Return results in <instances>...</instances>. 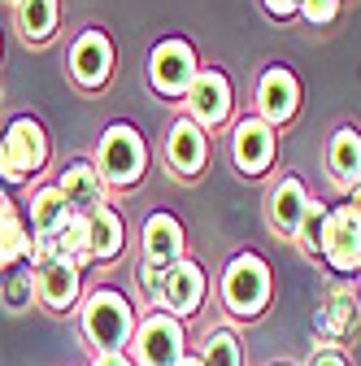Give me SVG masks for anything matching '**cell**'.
Returning <instances> with one entry per match:
<instances>
[{
  "label": "cell",
  "mask_w": 361,
  "mask_h": 366,
  "mask_svg": "<svg viewBox=\"0 0 361 366\" xmlns=\"http://www.w3.org/2000/svg\"><path fill=\"white\" fill-rule=\"evenodd\" d=\"M96 170L105 179V188H135L148 170V144L144 135L135 131L131 122H113L101 135V149H96Z\"/></svg>",
  "instance_id": "obj_1"
},
{
  "label": "cell",
  "mask_w": 361,
  "mask_h": 366,
  "mask_svg": "<svg viewBox=\"0 0 361 366\" xmlns=\"http://www.w3.org/2000/svg\"><path fill=\"white\" fill-rule=\"evenodd\" d=\"M83 332L101 353H118L122 345H131L135 336V314H131V301L113 288H101L83 301Z\"/></svg>",
  "instance_id": "obj_2"
},
{
  "label": "cell",
  "mask_w": 361,
  "mask_h": 366,
  "mask_svg": "<svg viewBox=\"0 0 361 366\" xmlns=\"http://www.w3.org/2000/svg\"><path fill=\"white\" fill-rule=\"evenodd\" d=\"M222 301L240 318H257L270 301V266L257 253H240L222 270Z\"/></svg>",
  "instance_id": "obj_3"
},
{
  "label": "cell",
  "mask_w": 361,
  "mask_h": 366,
  "mask_svg": "<svg viewBox=\"0 0 361 366\" xmlns=\"http://www.w3.org/2000/svg\"><path fill=\"white\" fill-rule=\"evenodd\" d=\"M49 162V135L35 118H14L5 127V140H0V174L9 183H26L31 174L44 170Z\"/></svg>",
  "instance_id": "obj_4"
},
{
  "label": "cell",
  "mask_w": 361,
  "mask_h": 366,
  "mask_svg": "<svg viewBox=\"0 0 361 366\" xmlns=\"http://www.w3.org/2000/svg\"><path fill=\"white\" fill-rule=\"evenodd\" d=\"M188 336L183 327H178V318L174 314H148L140 327H135L131 336V349H135V362L140 366H178L188 357Z\"/></svg>",
  "instance_id": "obj_5"
},
{
  "label": "cell",
  "mask_w": 361,
  "mask_h": 366,
  "mask_svg": "<svg viewBox=\"0 0 361 366\" xmlns=\"http://www.w3.org/2000/svg\"><path fill=\"white\" fill-rule=\"evenodd\" d=\"M322 257L335 274H361V209L335 205L322 227Z\"/></svg>",
  "instance_id": "obj_6"
},
{
  "label": "cell",
  "mask_w": 361,
  "mask_h": 366,
  "mask_svg": "<svg viewBox=\"0 0 361 366\" xmlns=\"http://www.w3.org/2000/svg\"><path fill=\"white\" fill-rule=\"evenodd\" d=\"M200 66H196V53L188 39H161L153 49V61H148V79L161 97H188V87L196 83Z\"/></svg>",
  "instance_id": "obj_7"
},
{
  "label": "cell",
  "mask_w": 361,
  "mask_h": 366,
  "mask_svg": "<svg viewBox=\"0 0 361 366\" xmlns=\"http://www.w3.org/2000/svg\"><path fill=\"white\" fill-rule=\"evenodd\" d=\"M183 105H188V114H192V122L200 131L227 122V114H231V83H227V74L222 70H200L196 83L188 87Z\"/></svg>",
  "instance_id": "obj_8"
},
{
  "label": "cell",
  "mask_w": 361,
  "mask_h": 366,
  "mask_svg": "<svg viewBox=\"0 0 361 366\" xmlns=\"http://www.w3.org/2000/svg\"><path fill=\"white\" fill-rule=\"evenodd\" d=\"M300 105V83L288 66H270L261 79H257V118L270 122V127H283Z\"/></svg>",
  "instance_id": "obj_9"
},
{
  "label": "cell",
  "mask_w": 361,
  "mask_h": 366,
  "mask_svg": "<svg viewBox=\"0 0 361 366\" xmlns=\"http://www.w3.org/2000/svg\"><path fill=\"white\" fill-rule=\"evenodd\" d=\"M200 301H205V270L188 257H178L161 274V301L157 305H166V314H174V318H188L200 310Z\"/></svg>",
  "instance_id": "obj_10"
},
{
  "label": "cell",
  "mask_w": 361,
  "mask_h": 366,
  "mask_svg": "<svg viewBox=\"0 0 361 366\" xmlns=\"http://www.w3.org/2000/svg\"><path fill=\"white\" fill-rule=\"evenodd\" d=\"M70 74L78 87H105L113 74V44L105 31H83L70 49Z\"/></svg>",
  "instance_id": "obj_11"
},
{
  "label": "cell",
  "mask_w": 361,
  "mask_h": 366,
  "mask_svg": "<svg viewBox=\"0 0 361 366\" xmlns=\"http://www.w3.org/2000/svg\"><path fill=\"white\" fill-rule=\"evenodd\" d=\"M231 153H235L240 174H261L270 162H275V127L261 122V118H244V122L235 127Z\"/></svg>",
  "instance_id": "obj_12"
},
{
  "label": "cell",
  "mask_w": 361,
  "mask_h": 366,
  "mask_svg": "<svg viewBox=\"0 0 361 366\" xmlns=\"http://www.w3.org/2000/svg\"><path fill=\"white\" fill-rule=\"evenodd\" d=\"M57 188L66 192V201H70V209L74 214H96L101 205H105V179H101V170H96V162H70L66 170H61V183Z\"/></svg>",
  "instance_id": "obj_13"
},
{
  "label": "cell",
  "mask_w": 361,
  "mask_h": 366,
  "mask_svg": "<svg viewBox=\"0 0 361 366\" xmlns=\"http://www.w3.org/2000/svg\"><path fill=\"white\" fill-rule=\"evenodd\" d=\"M178 257H183V227H178L174 214H153L144 222V266L170 270Z\"/></svg>",
  "instance_id": "obj_14"
},
{
  "label": "cell",
  "mask_w": 361,
  "mask_h": 366,
  "mask_svg": "<svg viewBox=\"0 0 361 366\" xmlns=\"http://www.w3.org/2000/svg\"><path fill=\"white\" fill-rule=\"evenodd\" d=\"M83 288V270L74 262H49L35 270V292L49 310H70Z\"/></svg>",
  "instance_id": "obj_15"
},
{
  "label": "cell",
  "mask_w": 361,
  "mask_h": 366,
  "mask_svg": "<svg viewBox=\"0 0 361 366\" xmlns=\"http://www.w3.org/2000/svg\"><path fill=\"white\" fill-rule=\"evenodd\" d=\"M305 209H309V192H305V183H300L296 174L279 179V188L270 192V205H265V214H270V227H275L279 236H296V232H300V218H305Z\"/></svg>",
  "instance_id": "obj_16"
},
{
  "label": "cell",
  "mask_w": 361,
  "mask_h": 366,
  "mask_svg": "<svg viewBox=\"0 0 361 366\" xmlns=\"http://www.w3.org/2000/svg\"><path fill=\"white\" fill-rule=\"evenodd\" d=\"M205 153H209L205 131H200L192 118H178V122L170 127V135H166V162H170L178 174H196V170L205 166Z\"/></svg>",
  "instance_id": "obj_17"
},
{
  "label": "cell",
  "mask_w": 361,
  "mask_h": 366,
  "mask_svg": "<svg viewBox=\"0 0 361 366\" xmlns=\"http://www.w3.org/2000/svg\"><path fill=\"white\" fill-rule=\"evenodd\" d=\"M126 244V227L118 218V209L101 205L96 214H87V257L92 262H113Z\"/></svg>",
  "instance_id": "obj_18"
},
{
  "label": "cell",
  "mask_w": 361,
  "mask_h": 366,
  "mask_svg": "<svg viewBox=\"0 0 361 366\" xmlns=\"http://www.w3.org/2000/svg\"><path fill=\"white\" fill-rule=\"evenodd\" d=\"M327 166H331V179L348 192L352 183H361V135L352 127H340L331 135V149H327Z\"/></svg>",
  "instance_id": "obj_19"
},
{
  "label": "cell",
  "mask_w": 361,
  "mask_h": 366,
  "mask_svg": "<svg viewBox=\"0 0 361 366\" xmlns=\"http://www.w3.org/2000/svg\"><path fill=\"white\" fill-rule=\"evenodd\" d=\"M26 214H31V236H57L61 227L74 218V209H70V201H66L61 188H39L31 197Z\"/></svg>",
  "instance_id": "obj_20"
},
{
  "label": "cell",
  "mask_w": 361,
  "mask_h": 366,
  "mask_svg": "<svg viewBox=\"0 0 361 366\" xmlns=\"http://www.w3.org/2000/svg\"><path fill=\"white\" fill-rule=\"evenodd\" d=\"M26 244H31L26 222L18 218L14 201L0 192V270H9L14 262H22V257H26Z\"/></svg>",
  "instance_id": "obj_21"
},
{
  "label": "cell",
  "mask_w": 361,
  "mask_h": 366,
  "mask_svg": "<svg viewBox=\"0 0 361 366\" xmlns=\"http://www.w3.org/2000/svg\"><path fill=\"white\" fill-rule=\"evenodd\" d=\"M18 26L31 44L57 31V0H18Z\"/></svg>",
  "instance_id": "obj_22"
},
{
  "label": "cell",
  "mask_w": 361,
  "mask_h": 366,
  "mask_svg": "<svg viewBox=\"0 0 361 366\" xmlns=\"http://www.w3.org/2000/svg\"><path fill=\"white\" fill-rule=\"evenodd\" d=\"M53 257H57V262H74V266L92 262V257H87V218H83V214H74L61 232L53 236Z\"/></svg>",
  "instance_id": "obj_23"
},
{
  "label": "cell",
  "mask_w": 361,
  "mask_h": 366,
  "mask_svg": "<svg viewBox=\"0 0 361 366\" xmlns=\"http://www.w3.org/2000/svg\"><path fill=\"white\" fill-rule=\"evenodd\" d=\"M322 227H327V205L309 201V209L300 218V232H296V240H300V249L309 257H322Z\"/></svg>",
  "instance_id": "obj_24"
},
{
  "label": "cell",
  "mask_w": 361,
  "mask_h": 366,
  "mask_svg": "<svg viewBox=\"0 0 361 366\" xmlns=\"http://www.w3.org/2000/svg\"><path fill=\"white\" fill-rule=\"evenodd\" d=\"M200 362L205 366H244V349H240V340L231 332H213L205 340V357Z\"/></svg>",
  "instance_id": "obj_25"
},
{
  "label": "cell",
  "mask_w": 361,
  "mask_h": 366,
  "mask_svg": "<svg viewBox=\"0 0 361 366\" xmlns=\"http://www.w3.org/2000/svg\"><path fill=\"white\" fill-rule=\"evenodd\" d=\"M327 332L331 336H340V332H348L352 327V318H357V305H352V292L348 288H335L331 292V301H327Z\"/></svg>",
  "instance_id": "obj_26"
},
{
  "label": "cell",
  "mask_w": 361,
  "mask_h": 366,
  "mask_svg": "<svg viewBox=\"0 0 361 366\" xmlns=\"http://www.w3.org/2000/svg\"><path fill=\"white\" fill-rule=\"evenodd\" d=\"M335 14H340V0H300V18L305 22L327 26V22H335Z\"/></svg>",
  "instance_id": "obj_27"
},
{
  "label": "cell",
  "mask_w": 361,
  "mask_h": 366,
  "mask_svg": "<svg viewBox=\"0 0 361 366\" xmlns=\"http://www.w3.org/2000/svg\"><path fill=\"white\" fill-rule=\"evenodd\" d=\"M31 292H35V274H14V280L5 284V301H9L14 310H22V305L31 301Z\"/></svg>",
  "instance_id": "obj_28"
},
{
  "label": "cell",
  "mask_w": 361,
  "mask_h": 366,
  "mask_svg": "<svg viewBox=\"0 0 361 366\" xmlns=\"http://www.w3.org/2000/svg\"><path fill=\"white\" fill-rule=\"evenodd\" d=\"M161 274L166 270H157V266H140V270H135V280H140V288H144L148 301H161Z\"/></svg>",
  "instance_id": "obj_29"
},
{
  "label": "cell",
  "mask_w": 361,
  "mask_h": 366,
  "mask_svg": "<svg viewBox=\"0 0 361 366\" xmlns=\"http://www.w3.org/2000/svg\"><path fill=\"white\" fill-rule=\"evenodd\" d=\"M305 366H348V357H344L340 349H331V345H327V349H318V353H309V362H305Z\"/></svg>",
  "instance_id": "obj_30"
},
{
  "label": "cell",
  "mask_w": 361,
  "mask_h": 366,
  "mask_svg": "<svg viewBox=\"0 0 361 366\" xmlns=\"http://www.w3.org/2000/svg\"><path fill=\"white\" fill-rule=\"evenodd\" d=\"M261 5L275 14V18H292V14H300V0H261Z\"/></svg>",
  "instance_id": "obj_31"
},
{
  "label": "cell",
  "mask_w": 361,
  "mask_h": 366,
  "mask_svg": "<svg viewBox=\"0 0 361 366\" xmlns=\"http://www.w3.org/2000/svg\"><path fill=\"white\" fill-rule=\"evenodd\" d=\"M92 366H135V362L118 349V353H96V362H92Z\"/></svg>",
  "instance_id": "obj_32"
},
{
  "label": "cell",
  "mask_w": 361,
  "mask_h": 366,
  "mask_svg": "<svg viewBox=\"0 0 361 366\" xmlns=\"http://www.w3.org/2000/svg\"><path fill=\"white\" fill-rule=\"evenodd\" d=\"M348 205H357V209H361V183H352V188H348Z\"/></svg>",
  "instance_id": "obj_33"
},
{
  "label": "cell",
  "mask_w": 361,
  "mask_h": 366,
  "mask_svg": "<svg viewBox=\"0 0 361 366\" xmlns=\"http://www.w3.org/2000/svg\"><path fill=\"white\" fill-rule=\"evenodd\" d=\"M178 366H205L200 357H183V362H178Z\"/></svg>",
  "instance_id": "obj_34"
},
{
  "label": "cell",
  "mask_w": 361,
  "mask_h": 366,
  "mask_svg": "<svg viewBox=\"0 0 361 366\" xmlns=\"http://www.w3.org/2000/svg\"><path fill=\"white\" fill-rule=\"evenodd\" d=\"M357 292H361V274H357Z\"/></svg>",
  "instance_id": "obj_35"
}]
</instances>
